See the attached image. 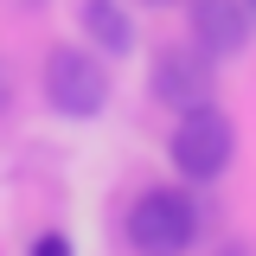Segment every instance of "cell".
Segmentation results:
<instances>
[{"mask_svg":"<svg viewBox=\"0 0 256 256\" xmlns=\"http://www.w3.org/2000/svg\"><path fill=\"white\" fill-rule=\"evenodd\" d=\"M250 20H256V0H250Z\"/></svg>","mask_w":256,"mask_h":256,"instance_id":"8","label":"cell"},{"mask_svg":"<svg viewBox=\"0 0 256 256\" xmlns=\"http://www.w3.org/2000/svg\"><path fill=\"white\" fill-rule=\"evenodd\" d=\"M77 20H84V32H90V45L102 58H122L134 45V20H128L122 0H77Z\"/></svg>","mask_w":256,"mask_h":256,"instance_id":"6","label":"cell"},{"mask_svg":"<svg viewBox=\"0 0 256 256\" xmlns=\"http://www.w3.org/2000/svg\"><path fill=\"white\" fill-rule=\"evenodd\" d=\"M198 230H205V212L186 186H148L128 205V244L141 256H192Z\"/></svg>","mask_w":256,"mask_h":256,"instance_id":"1","label":"cell"},{"mask_svg":"<svg viewBox=\"0 0 256 256\" xmlns=\"http://www.w3.org/2000/svg\"><path fill=\"white\" fill-rule=\"evenodd\" d=\"M166 154H173V166H180L186 186H212V180H224V166L237 154V128H230V116H224L218 102H192V109H180V122H173Z\"/></svg>","mask_w":256,"mask_h":256,"instance_id":"2","label":"cell"},{"mask_svg":"<svg viewBox=\"0 0 256 256\" xmlns=\"http://www.w3.org/2000/svg\"><path fill=\"white\" fill-rule=\"evenodd\" d=\"M45 102L58 116H70V122H96L109 109V64H102V52L58 45L45 58Z\"/></svg>","mask_w":256,"mask_h":256,"instance_id":"3","label":"cell"},{"mask_svg":"<svg viewBox=\"0 0 256 256\" xmlns=\"http://www.w3.org/2000/svg\"><path fill=\"white\" fill-rule=\"evenodd\" d=\"M192 38H198V52L205 58H237L244 45H250V0H192Z\"/></svg>","mask_w":256,"mask_h":256,"instance_id":"5","label":"cell"},{"mask_svg":"<svg viewBox=\"0 0 256 256\" xmlns=\"http://www.w3.org/2000/svg\"><path fill=\"white\" fill-rule=\"evenodd\" d=\"M154 96L180 116V109H192V102H212V90H218V58H205L198 45L192 52H180V45H166L154 58Z\"/></svg>","mask_w":256,"mask_h":256,"instance_id":"4","label":"cell"},{"mask_svg":"<svg viewBox=\"0 0 256 256\" xmlns=\"http://www.w3.org/2000/svg\"><path fill=\"white\" fill-rule=\"evenodd\" d=\"M32 256H70V244H64L58 230H45V237H32Z\"/></svg>","mask_w":256,"mask_h":256,"instance_id":"7","label":"cell"}]
</instances>
